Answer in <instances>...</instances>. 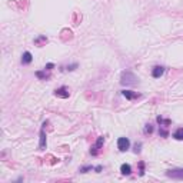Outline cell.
<instances>
[{
	"mask_svg": "<svg viewBox=\"0 0 183 183\" xmlns=\"http://www.w3.org/2000/svg\"><path fill=\"white\" fill-rule=\"evenodd\" d=\"M53 67H54V64H53V63H47V64H46V67H45V69H46V70H47V72H49V70H52Z\"/></svg>",
	"mask_w": 183,
	"mask_h": 183,
	"instance_id": "cell-19",
	"label": "cell"
},
{
	"mask_svg": "<svg viewBox=\"0 0 183 183\" xmlns=\"http://www.w3.org/2000/svg\"><path fill=\"white\" fill-rule=\"evenodd\" d=\"M93 169H95L93 166H84V167H82V169H80V172H82V173H86L88 170H93Z\"/></svg>",
	"mask_w": 183,
	"mask_h": 183,
	"instance_id": "cell-15",
	"label": "cell"
},
{
	"mask_svg": "<svg viewBox=\"0 0 183 183\" xmlns=\"http://www.w3.org/2000/svg\"><path fill=\"white\" fill-rule=\"evenodd\" d=\"M163 73H165V67H162V66H156V67H153V70H152V76H153L154 79H159Z\"/></svg>",
	"mask_w": 183,
	"mask_h": 183,
	"instance_id": "cell-7",
	"label": "cell"
},
{
	"mask_svg": "<svg viewBox=\"0 0 183 183\" xmlns=\"http://www.w3.org/2000/svg\"><path fill=\"white\" fill-rule=\"evenodd\" d=\"M139 166H140V176H143V173H145V165H143V162L139 163Z\"/></svg>",
	"mask_w": 183,
	"mask_h": 183,
	"instance_id": "cell-18",
	"label": "cell"
},
{
	"mask_svg": "<svg viewBox=\"0 0 183 183\" xmlns=\"http://www.w3.org/2000/svg\"><path fill=\"white\" fill-rule=\"evenodd\" d=\"M130 146V142L127 137H119L117 139V149L120 150V152H126V150L129 149Z\"/></svg>",
	"mask_w": 183,
	"mask_h": 183,
	"instance_id": "cell-3",
	"label": "cell"
},
{
	"mask_svg": "<svg viewBox=\"0 0 183 183\" xmlns=\"http://www.w3.org/2000/svg\"><path fill=\"white\" fill-rule=\"evenodd\" d=\"M159 133L162 134V136H165V137L167 136V132H166V130H162V129H160V130H159Z\"/></svg>",
	"mask_w": 183,
	"mask_h": 183,
	"instance_id": "cell-21",
	"label": "cell"
},
{
	"mask_svg": "<svg viewBox=\"0 0 183 183\" xmlns=\"http://www.w3.org/2000/svg\"><path fill=\"white\" fill-rule=\"evenodd\" d=\"M140 147H142V143H136L134 145V153H140Z\"/></svg>",
	"mask_w": 183,
	"mask_h": 183,
	"instance_id": "cell-16",
	"label": "cell"
},
{
	"mask_svg": "<svg viewBox=\"0 0 183 183\" xmlns=\"http://www.w3.org/2000/svg\"><path fill=\"white\" fill-rule=\"evenodd\" d=\"M146 133H152L153 132V127H152V125H146Z\"/></svg>",
	"mask_w": 183,
	"mask_h": 183,
	"instance_id": "cell-17",
	"label": "cell"
},
{
	"mask_svg": "<svg viewBox=\"0 0 183 183\" xmlns=\"http://www.w3.org/2000/svg\"><path fill=\"white\" fill-rule=\"evenodd\" d=\"M36 76H37L39 79L46 80L47 77H49V73H46V69H45V72H36Z\"/></svg>",
	"mask_w": 183,
	"mask_h": 183,
	"instance_id": "cell-12",
	"label": "cell"
},
{
	"mask_svg": "<svg viewBox=\"0 0 183 183\" xmlns=\"http://www.w3.org/2000/svg\"><path fill=\"white\" fill-rule=\"evenodd\" d=\"M158 122L160 123V125H165V127H167V126L170 125V120H169V119H167V120H163V119H162L160 116L158 117Z\"/></svg>",
	"mask_w": 183,
	"mask_h": 183,
	"instance_id": "cell-13",
	"label": "cell"
},
{
	"mask_svg": "<svg viewBox=\"0 0 183 183\" xmlns=\"http://www.w3.org/2000/svg\"><path fill=\"white\" fill-rule=\"evenodd\" d=\"M122 95L125 96L127 100H133V99L140 97V95H139V93H136V91H132V90H123V91H122Z\"/></svg>",
	"mask_w": 183,
	"mask_h": 183,
	"instance_id": "cell-6",
	"label": "cell"
},
{
	"mask_svg": "<svg viewBox=\"0 0 183 183\" xmlns=\"http://www.w3.org/2000/svg\"><path fill=\"white\" fill-rule=\"evenodd\" d=\"M173 137H175L176 140H183V127H179V129L176 130L175 133H173Z\"/></svg>",
	"mask_w": 183,
	"mask_h": 183,
	"instance_id": "cell-11",
	"label": "cell"
},
{
	"mask_svg": "<svg viewBox=\"0 0 183 183\" xmlns=\"http://www.w3.org/2000/svg\"><path fill=\"white\" fill-rule=\"evenodd\" d=\"M46 134H45V127H42L40 130V142H39V149L40 150H45L46 149Z\"/></svg>",
	"mask_w": 183,
	"mask_h": 183,
	"instance_id": "cell-8",
	"label": "cell"
},
{
	"mask_svg": "<svg viewBox=\"0 0 183 183\" xmlns=\"http://www.w3.org/2000/svg\"><path fill=\"white\" fill-rule=\"evenodd\" d=\"M42 42H47V39H46V36H39V37L36 39V40H34V43H36V45H40Z\"/></svg>",
	"mask_w": 183,
	"mask_h": 183,
	"instance_id": "cell-14",
	"label": "cell"
},
{
	"mask_svg": "<svg viewBox=\"0 0 183 183\" xmlns=\"http://www.w3.org/2000/svg\"><path fill=\"white\" fill-rule=\"evenodd\" d=\"M32 60H33L32 53H30V52H25L23 56H21V63H23V64H29V63H32Z\"/></svg>",
	"mask_w": 183,
	"mask_h": 183,
	"instance_id": "cell-9",
	"label": "cell"
},
{
	"mask_svg": "<svg viewBox=\"0 0 183 183\" xmlns=\"http://www.w3.org/2000/svg\"><path fill=\"white\" fill-rule=\"evenodd\" d=\"M54 96H56V97H60V99H67V97L70 96V93H69V89L62 86V88H59L54 90Z\"/></svg>",
	"mask_w": 183,
	"mask_h": 183,
	"instance_id": "cell-5",
	"label": "cell"
},
{
	"mask_svg": "<svg viewBox=\"0 0 183 183\" xmlns=\"http://www.w3.org/2000/svg\"><path fill=\"white\" fill-rule=\"evenodd\" d=\"M120 172H122V175L129 176L130 173H132V167H130V165H127V163H123L120 166Z\"/></svg>",
	"mask_w": 183,
	"mask_h": 183,
	"instance_id": "cell-10",
	"label": "cell"
},
{
	"mask_svg": "<svg viewBox=\"0 0 183 183\" xmlns=\"http://www.w3.org/2000/svg\"><path fill=\"white\" fill-rule=\"evenodd\" d=\"M103 143H104V137H103V136H99V137H97V140H96V143H95V145H93V146H91L90 153L93 154V156H96V154L99 153L100 147L103 146Z\"/></svg>",
	"mask_w": 183,
	"mask_h": 183,
	"instance_id": "cell-4",
	"label": "cell"
},
{
	"mask_svg": "<svg viewBox=\"0 0 183 183\" xmlns=\"http://www.w3.org/2000/svg\"><path fill=\"white\" fill-rule=\"evenodd\" d=\"M120 83L123 84V86H133V84L137 83V77L134 76V73H132L130 70H126L122 73Z\"/></svg>",
	"mask_w": 183,
	"mask_h": 183,
	"instance_id": "cell-1",
	"label": "cell"
},
{
	"mask_svg": "<svg viewBox=\"0 0 183 183\" xmlns=\"http://www.w3.org/2000/svg\"><path fill=\"white\" fill-rule=\"evenodd\" d=\"M166 176L175 180H183V167L180 169H170L166 172Z\"/></svg>",
	"mask_w": 183,
	"mask_h": 183,
	"instance_id": "cell-2",
	"label": "cell"
},
{
	"mask_svg": "<svg viewBox=\"0 0 183 183\" xmlns=\"http://www.w3.org/2000/svg\"><path fill=\"white\" fill-rule=\"evenodd\" d=\"M76 67H77V64H76V63H75V64H70V66H67V70H75V69H76Z\"/></svg>",
	"mask_w": 183,
	"mask_h": 183,
	"instance_id": "cell-20",
	"label": "cell"
}]
</instances>
